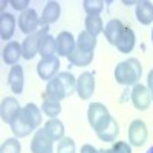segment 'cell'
<instances>
[{"label":"cell","instance_id":"6da1fadb","mask_svg":"<svg viewBox=\"0 0 153 153\" xmlns=\"http://www.w3.org/2000/svg\"><path fill=\"white\" fill-rule=\"evenodd\" d=\"M76 91V78L71 72H60L46 84L45 95L55 101H63Z\"/></svg>","mask_w":153,"mask_h":153},{"label":"cell","instance_id":"7a4b0ae2","mask_svg":"<svg viewBox=\"0 0 153 153\" xmlns=\"http://www.w3.org/2000/svg\"><path fill=\"white\" fill-rule=\"evenodd\" d=\"M115 80L123 86H135L139 83L143 75V65L138 58H129L123 63H118L115 68Z\"/></svg>","mask_w":153,"mask_h":153},{"label":"cell","instance_id":"3957f363","mask_svg":"<svg viewBox=\"0 0 153 153\" xmlns=\"http://www.w3.org/2000/svg\"><path fill=\"white\" fill-rule=\"evenodd\" d=\"M49 34V26H42L38 31H35L34 34L28 35L22 43V49H23V58L25 60H32L40 49V43L42 40Z\"/></svg>","mask_w":153,"mask_h":153},{"label":"cell","instance_id":"277c9868","mask_svg":"<svg viewBox=\"0 0 153 153\" xmlns=\"http://www.w3.org/2000/svg\"><path fill=\"white\" fill-rule=\"evenodd\" d=\"M112 118V115L109 113L107 107L101 103H92L89 104V109H87V121H89V126L97 132L100 130L104 124L109 123V120Z\"/></svg>","mask_w":153,"mask_h":153},{"label":"cell","instance_id":"5b68a950","mask_svg":"<svg viewBox=\"0 0 153 153\" xmlns=\"http://www.w3.org/2000/svg\"><path fill=\"white\" fill-rule=\"evenodd\" d=\"M40 28H42V20H40V17H38L37 11L34 8H29L26 11L20 12V16H19V29L23 34L31 35L35 31H38Z\"/></svg>","mask_w":153,"mask_h":153},{"label":"cell","instance_id":"8992f818","mask_svg":"<svg viewBox=\"0 0 153 153\" xmlns=\"http://www.w3.org/2000/svg\"><path fill=\"white\" fill-rule=\"evenodd\" d=\"M127 133H129V144L135 146V147L144 146L147 141V136H149L147 126L143 120H133L129 126Z\"/></svg>","mask_w":153,"mask_h":153},{"label":"cell","instance_id":"52a82bcc","mask_svg":"<svg viewBox=\"0 0 153 153\" xmlns=\"http://www.w3.org/2000/svg\"><path fill=\"white\" fill-rule=\"evenodd\" d=\"M130 100H132V104L136 110H147L150 107V103H152V94H150L147 86L138 83L132 89Z\"/></svg>","mask_w":153,"mask_h":153},{"label":"cell","instance_id":"ba28073f","mask_svg":"<svg viewBox=\"0 0 153 153\" xmlns=\"http://www.w3.org/2000/svg\"><path fill=\"white\" fill-rule=\"evenodd\" d=\"M58 69H60V58L55 55L49 58H42L37 65V74L45 81H51L54 76H57Z\"/></svg>","mask_w":153,"mask_h":153},{"label":"cell","instance_id":"9c48e42d","mask_svg":"<svg viewBox=\"0 0 153 153\" xmlns=\"http://www.w3.org/2000/svg\"><path fill=\"white\" fill-rule=\"evenodd\" d=\"M76 95L80 100H91L95 94V76L91 72H83L78 78H76Z\"/></svg>","mask_w":153,"mask_h":153},{"label":"cell","instance_id":"30bf717a","mask_svg":"<svg viewBox=\"0 0 153 153\" xmlns=\"http://www.w3.org/2000/svg\"><path fill=\"white\" fill-rule=\"evenodd\" d=\"M52 139L48 136L45 129H38L31 141V153H54Z\"/></svg>","mask_w":153,"mask_h":153},{"label":"cell","instance_id":"8fae6325","mask_svg":"<svg viewBox=\"0 0 153 153\" xmlns=\"http://www.w3.org/2000/svg\"><path fill=\"white\" fill-rule=\"evenodd\" d=\"M55 43H57V55L58 57H69L75 48H76V42L71 32L63 31L55 37Z\"/></svg>","mask_w":153,"mask_h":153},{"label":"cell","instance_id":"7c38bea8","mask_svg":"<svg viewBox=\"0 0 153 153\" xmlns=\"http://www.w3.org/2000/svg\"><path fill=\"white\" fill-rule=\"evenodd\" d=\"M9 127H11V132L14 133L16 138H25V136H28V135H31L34 132V129L29 126V123L26 121V118H25L22 109L16 113V117L11 120Z\"/></svg>","mask_w":153,"mask_h":153},{"label":"cell","instance_id":"4fadbf2b","mask_svg":"<svg viewBox=\"0 0 153 153\" xmlns=\"http://www.w3.org/2000/svg\"><path fill=\"white\" fill-rule=\"evenodd\" d=\"M8 86L11 89L12 94L20 95L23 92V86H25V72L20 65H16L9 69L8 74Z\"/></svg>","mask_w":153,"mask_h":153},{"label":"cell","instance_id":"5bb4252c","mask_svg":"<svg viewBox=\"0 0 153 153\" xmlns=\"http://www.w3.org/2000/svg\"><path fill=\"white\" fill-rule=\"evenodd\" d=\"M126 26H124V23L118 19H112L107 22V25L104 26V37H106V40L112 45V46H117L118 40H120V37L121 34L124 32Z\"/></svg>","mask_w":153,"mask_h":153},{"label":"cell","instance_id":"9a60e30c","mask_svg":"<svg viewBox=\"0 0 153 153\" xmlns=\"http://www.w3.org/2000/svg\"><path fill=\"white\" fill-rule=\"evenodd\" d=\"M22 107L19 106V101L16 97H5L2 100V104H0V117H2V121L9 124L11 120L16 117V113Z\"/></svg>","mask_w":153,"mask_h":153},{"label":"cell","instance_id":"2e32d148","mask_svg":"<svg viewBox=\"0 0 153 153\" xmlns=\"http://www.w3.org/2000/svg\"><path fill=\"white\" fill-rule=\"evenodd\" d=\"M22 57H23L22 43H19V42H9V43H6V46L3 48V52H2V60L6 63V65L16 66Z\"/></svg>","mask_w":153,"mask_h":153},{"label":"cell","instance_id":"e0dca14e","mask_svg":"<svg viewBox=\"0 0 153 153\" xmlns=\"http://www.w3.org/2000/svg\"><path fill=\"white\" fill-rule=\"evenodd\" d=\"M16 26H17V20L12 14H9V12L0 14V37H2L3 42H8L12 38V35L16 32Z\"/></svg>","mask_w":153,"mask_h":153},{"label":"cell","instance_id":"ac0fdd59","mask_svg":"<svg viewBox=\"0 0 153 153\" xmlns=\"http://www.w3.org/2000/svg\"><path fill=\"white\" fill-rule=\"evenodd\" d=\"M97 136L100 141H104V143H113L115 139H117V136L120 135V124L117 123V120H115L113 117L109 120L107 124H104L103 127H101L100 130L95 132Z\"/></svg>","mask_w":153,"mask_h":153},{"label":"cell","instance_id":"d6986e66","mask_svg":"<svg viewBox=\"0 0 153 153\" xmlns=\"http://www.w3.org/2000/svg\"><path fill=\"white\" fill-rule=\"evenodd\" d=\"M136 20L144 25V26H149V25L153 23V3L147 2V0H139L136 3Z\"/></svg>","mask_w":153,"mask_h":153},{"label":"cell","instance_id":"ffe728a7","mask_svg":"<svg viewBox=\"0 0 153 153\" xmlns=\"http://www.w3.org/2000/svg\"><path fill=\"white\" fill-rule=\"evenodd\" d=\"M60 14H61V8H60V3L58 2H48L46 6L43 8V12H42V26H49V25L55 23L58 19H60Z\"/></svg>","mask_w":153,"mask_h":153},{"label":"cell","instance_id":"44dd1931","mask_svg":"<svg viewBox=\"0 0 153 153\" xmlns=\"http://www.w3.org/2000/svg\"><path fill=\"white\" fill-rule=\"evenodd\" d=\"M43 129L52 141H61V139L65 138V124H63L58 118H49L45 123Z\"/></svg>","mask_w":153,"mask_h":153},{"label":"cell","instance_id":"7402d4cb","mask_svg":"<svg viewBox=\"0 0 153 153\" xmlns=\"http://www.w3.org/2000/svg\"><path fill=\"white\" fill-rule=\"evenodd\" d=\"M22 112L25 115V118H26V121L29 123V126L32 127L34 130H38V127L42 126V110L37 107V104L34 103H28L26 106L22 107Z\"/></svg>","mask_w":153,"mask_h":153},{"label":"cell","instance_id":"603a6c76","mask_svg":"<svg viewBox=\"0 0 153 153\" xmlns=\"http://www.w3.org/2000/svg\"><path fill=\"white\" fill-rule=\"evenodd\" d=\"M135 45H136V37H135V32L127 28L124 29V32L121 34L120 40L117 43V49L120 51L121 54H130L132 51L135 49Z\"/></svg>","mask_w":153,"mask_h":153},{"label":"cell","instance_id":"cb8c5ba5","mask_svg":"<svg viewBox=\"0 0 153 153\" xmlns=\"http://www.w3.org/2000/svg\"><path fill=\"white\" fill-rule=\"evenodd\" d=\"M68 60L74 66L86 68V66H89L94 61V52H84V51H80L78 48H75V51L68 57Z\"/></svg>","mask_w":153,"mask_h":153},{"label":"cell","instance_id":"d4e9b609","mask_svg":"<svg viewBox=\"0 0 153 153\" xmlns=\"http://www.w3.org/2000/svg\"><path fill=\"white\" fill-rule=\"evenodd\" d=\"M76 48L84 52H94L97 48V37L87 31H81L76 38Z\"/></svg>","mask_w":153,"mask_h":153},{"label":"cell","instance_id":"484cf974","mask_svg":"<svg viewBox=\"0 0 153 153\" xmlns=\"http://www.w3.org/2000/svg\"><path fill=\"white\" fill-rule=\"evenodd\" d=\"M42 110L43 113L46 115V117L49 118H57L60 112H61V104H60V101H55L52 98H49L45 95V92L42 94Z\"/></svg>","mask_w":153,"mask_h":153},{"label":"cell","instance_id":"4316f807","mask_svg":"<svg viewBox=\"0 0 153 153\" xmlns=\"http://www.w3.org/2000/svg\"><path fill=\"white\" fill-rule=\"evenodd\" d=\"M54 54H57V43H55V37H52L51 34H48L42 43H40V49H38V55L42 58H49L54 57Z\"/></svg>","mask_w":153,"mask_h":153},{"label":"cell","instance_id":"83f0119b","mask_svg":"<svg viewBox=\"0 0 153 153\" xmlns=\"http://www.w3.org/2000/svg\"><path fill=\"white\" fill-rule=\"evenodd\" d=\"M84 28L87 32H91L92 35H98L104 31V25H103V19L100 16H86L84 20Z\"/></svg>","mask_w":153,"mask_h":153},{"label":"cell","instance_id":"f1b7e54d","mask_svg":"<svg viewBox=\"0 0 153 153\" xmlns=\"http://www.w3.org/2000/svg\"><path fill=\"white\" fill-rule=\"evenodd\" d=\"M83 8L87 16H100L104 9V2L103 0H84Z\"/></svg>","mask_w":153,"mask_h":153},{"label":"cell","instance_id":"f546056e","mask_svg":"<svg viewBox=\"0 0 153 153\" xmlns=\"http://www.w3.org/2000/svg\"><path fill=\"white\" fill-rule=\"evenodd\" d=\"M0 153H22V144L19 138H8L6 141H3Z\"/></svg>","mask_w":153,"mask_h":153},{"label":"cell","instance_id":"4dcf8cb0","mask_svg":"<svg viewBox=\"0 0 153 153\" xmlns=\"http://www.w3.org/2000/svg\"><path fill=\"white\" fill-rule=\"evenodd\" d=\"M76 147H75V141L69 136H65L58 141V146H57V153H75Z\"/></svg>","mask_w":153,"mask_h":153},{"label":"cell","instance_id":"1f68e13d","mask_svg":"<svg viewBox=\"0 0 153 153\" xmlns=\"http://www.w3.org/2000/svg\"><path fill=\"white\" fill-rule=\"evenodd\" d=\"M113 152L115 153H132V147L129 143H126V141H117L113 144Z\"/></svg>","mask_w":153,"mask_h":153},{"label":"cell","instance_id":"d6a6232c","mask_svg":"<svg viewBox=\"0 0 153 153\" xmlns=\"http://www.w3.org/2000/svg\"><path fill=\"white\" fill-rule=\"evenodd\" d=\"M9 5H11L12 8H14L16 11L23 12V11L29 9V0H11Z\"/></svg>","mask_w":153,"mask_h":153},{"label":"cell","instance_id":"836d02e7","mask_svg":"<svg viewBox=\"0 0 153 153\" xmlns=\"http://www.w3.org/2000/svg\"><path fill=\"white\" fill-rule=\"evenodd\" d=\"M80 153H100V150H97L94 146L91 144H84L81 149H80Z\"/></svg>","mask_w":153,"mask_h":153},{"label":"cell","instance_id":"e575fe53","mask_svg":"<svg viewBox=\"0 0 153 153\" xmlns=\"http://www.w3.org/2000/svg\"><path fill=\"white\" fill-rule=\"evenodd\" d=\"M147 87H149V91H153V69L147 75Z\"/></svg>","mask_w":153,"mask_h":153},{"label":"cell","instance_id":"d590c367","mask_svg":"<svg viewBox=\"0 0 153 153\" xmlns=\"http://www.w3.org/2000/svg\"><path fill=\"white\" fill-rule=\"evenodd\" d=\"M0 5H2V6H0V11H2V14H3V12H6L5 8L9 5V2H8V0H2V3H0Z\"/></svg>","mask_w":153,"mask_h":153},{"label":"cell","instance_id":"8d00e7d4","mask_svg":"<svg viewBox=\"0 0 153 153\" xmlns=\"http://www.w3.org/2000/svg\"><path fill=\"white\" fill-rule=\"evenodd\" d=\"M123 3H124L126 6H130V5H136L138 2H133V0H123Z\"/></svg>","mask_w":153,"mask_h":153},{"label":"cell","instance_id":"74e56055","mask_svg":"<svg viewBox=\"0 0 153 153\" xmlns=\"http://www.w3.org/2000/svg\"><path fill=\"white\" fill-rule=\"evenodd\" d=\"M100 153H115V152H113V149H101Z\"/></svg>","mask_w":153,"mask_h":153},{"label":"cell","instance_id":"f35d334b","mask_svg":"<svg viewBox=\"0 0 153 153\" xmlns=\"http://www.w3.org/2000/svg\"><path fill=\"white\" fill-rule=\"evenodd\" d=\"M146 153H153V146H152V147H150V149H149V150H147Z\"/></svg>","mask_w":153,"mask_h":153},{"label":"cell","instance_id":"ab89813d","mask_svg":"<svg viewBox=\"0 0 153 153\" xmlns=\"http://www.w3.org/2000/svg\"><path fill=\"white\" fill-rule=\"evenodd\" d=\"M152 43H153V29H152Z\"/></svg>","mask_w":153,"mask_h":153},{"label":"cell","instance_id":"60d3db41","mask_svg":"<svg viewBox=\"0 0 153 153\" xmlns=\"http://www.w3.org/2000/svg\"><path fill=\"white\" fill-rule=\"evenodd\" d=\"M150 94H152V100H153V91H150Z\"/></svg>","mask_w":153,"mask_h":153}]
</instances>
